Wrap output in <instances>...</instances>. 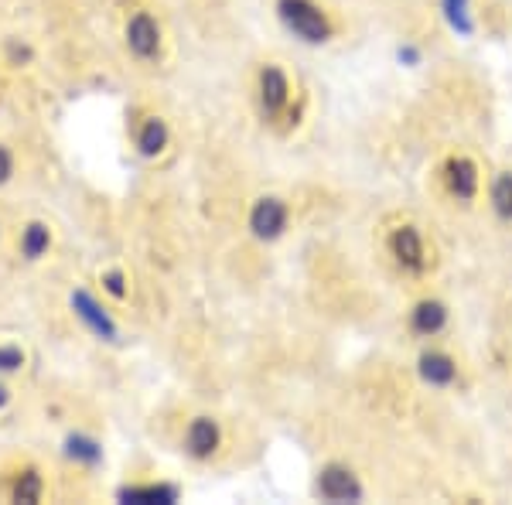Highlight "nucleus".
Wrapping results in <instances>:
<instances>
[{
  "label": "nucleus",
  "mask_w": 512,
  "mask_h": 505,
  "mask_svg": "<svg viewBox=\"0 0 512 505\" xmlns=\"http://www.w3.org/2000/svg\"><path fill=\"white\" fill-rule=\"evenodd\" d=\"M386 253L393 256L396 270L410 273V277H424L427 267H431L427 239L414 222H396L390 233H386Z\"/></svg>",
  "instance_id": "nucleus-9"
},
{
  "label": "nucleus",
  "mask_w": 512,
  "mask_h": 505,
  "mask_svg": "<svg viewBox=\"0 0 512 505\" xmlns=\"http://www.w3.org/2000/svg\"><path fill=\"white\" fill-rule=\"evenodd\" d=\"M274 14L280 28L301 45H328L335 38V18L321 0H274Z\"/></svg>",
  "instance_id": "nucleus-4"
},
{
  "label": "nucleus",
  "mask_w": 512,
  "mask_h": 505,
  "mask_svg": "<svg viewBox=\"0 0 512 505\" xmlns=\"http://www.w3.org/2000/svg\"><path fill=\"white\" fill-rule=\"evenodd\" d=\"M120 41H123V52L137 65H144V69H158L168 59V31H164V21L144 4L130 7L123 14Z\"/></svg>",
  "instance_id": "nucleus-2"
},
{
  "label": "nucleus",
  "mask_w": 512,
  "mask_h": 505,
  "mask_svg": "<svg viewBox=\"0 0 512 505\" xmlns=\"http://www.w3.org/2000/svg\"><path fill=\"white\" fill-rule=\"evenodd\" d=\"M315 495L325 502H359L366 492H362L359 475H355L349 465L328 461V465H321L315 475Z\"/></svg>",
  "instance_id": "nucleus-12"
},
{
  "label": "nucleus",
  "mask_w": 512,
  "mask_h": 505,
  "mask_svg": "<svg viewBox=\"0 0 512 505\" xmlns=\"http://www.w3.org/2000/svg\"><path fill=\"white\" fill-rule=\"evenodd\" d=\"M489 209L502 222H512V171H495L489 181Z\"/></svg>",
  "instance_id": "nucleus-20"
},
{
  "label": "nucleus",
  "mask_w": 512,
  "mask_h": 505,
  "mask_svg": "<svg viewBox=\"0 0 512 505\" xmlns=\"http://www.w3.org/2000/svg\"><path fill=\"white\" fill-rule=\"evenodd\" d=\"M294 222V209L284 195L267 192V195H256L246 209V233L256 243H277V239L287 236Z\"/></svg>",
  "instance_id": "nucleus-7"
},
{
  "label": "nucleus",
  "mask_w": 512,
  "mask_h": 505,
  "mask_svg": "<svg viewBox=\"0 0 512 505\" xmlns=\"http://www.w3.org/2000/svg\"><path fill=\"white\" fill-rule=\"evenodd\" d=\"M117 495L123 502H144V505L164 502L168 505V502H178L181 488L171 485V482H137V485H123Z\"/></svg>",
  "instance_id": "nucleus-18"
},
{
  "label": "nucleus",
  "mask_w": 512,
  "mask_h": 505,
  "mask_svg": "<svg viewBox=\"0 0 512 505\" xmlns=\"http://www.w3.org/2000/svg\"><path fill=\"white\" fill-rule=\"evenodd\" d=\"M444 21L451 24V31L458 35H475V21H472V0H441Z\"/></svg>",
  "instance_id": "nucleus-21"
},
{
  "label": "nucleus",
  "mask_w": 512,
  "mask_h": 505,
  "mask_svg": "<svg viewBox=\"0 0 512 505\" xmlns=\"http://www.w3.org/2000/svg\"><path fill=\"white\" fill-rule=\"evenodd\" d=\"M21 400V389H18V379H4L0 376V420H7L14 413Z\"/></svg>",
  "instance_id": "nucleus-23"
},
{
  "label": "nucleus",
  "mask_w": 512,
  "mask_h": 505,
  "mask_svg": "<svg viewBox=\"0 0 512 505\" xmlns=\"http://www.w3.org/2000/svg\"><path fill=\"white\" fill-rule=\"evenodd\" d=\"M62 458L69 468L82 471V475H93V471L106 461V451H103V441H99L96 434L72 427L62 441Z\"/></svg>",
  "instance_id": "nucleus-13"
},
{
  "label": "nucleus",
  "mask_w": 512,
  "mask_h": 505,
  "mask_svg": "<svg viewBox=\"0 0 512 505\" xmlns=\"http://www.w3.org/2000/svg\"><path fill=\"white\" fill-rule=\"evenodd\" d=\"M451 321V311L441 297H420V301L410 308L407 325L417 338H437Z\"/></svg>",
  "instance_id": "nucleus-15"
},
{
  "label": "nucleus",
  "mask_w": 512,
  "mask_h": 505,
  "mask_svg": "<svg viewBox=\"0 0 512 505\" xmlns=\"http://www.w3.org/2000/svg\"><path fill=\"white\" fill-rule=\"evenodd\" d=\"M18 178H21V154H18V147H14L11 140L0 137V192H7V188H11Z\"/></svg>",
  "instance_id": "nucleus-22"
},
{
  "label": "nucleus",
  "mask_w": 512,
  "mask_h": 505,
  "mask_svg": "<svg viewBox=\"0 0 512 505\" xmlns=\"http://www.w3.org/2000/svg\"><path fill=\"white\" fill-rule=\"evenodd\" d=\"M127 140H130V151L140 161L158 164L168 157L171 144H175V134H171L168 117H161L158 110H134L127 117Z\"/></svg>",
  "instance_id": "nucleus-6"
},
{
  "label": "nucleus",
  "mask_w": 512,
  "mask_h": 505,
  "mask_svg": "<svg viewBox=\"0 0 512 505\" xmlns=\"http://www.w3.org/2000/svg\"><path fill=\"white\" fill-rule=\"evenodd\" d=\"M7 82H11V72H7L4 59H0V99H4V93H7Z\"/></svg>",
  "instance_id": "nucleus-24"
},
{
  "label": "nucleus",
  "mask_w": 512,
  "mask_h": 505,
  "mask_svg": "<svg viewBox=\"0 0 512 505\" xmlns=\"http://www.w3.org/2000/svg\"><path fill=\"white\" fill-rule=\"evenodd\" d=\"M441 181L444 192L461 205H472L478 192H482V171H478V164L468 154H451L441 168Z\"/></svg>",
  "instance_id": "nucleus-11"
},
{
  "label": "nucleus",
  "mask_w": 512,
  "mask_h": 505,
  "mask_svg": "<svg viewBox=\"0 0 512 505\" xmlns=\"http://www.w3.org/2000/svg\"><path fill=\"white\" fill-rule=\"evenodd\" d=\"M55 250H59V229L45 215H28L14 229V253H18L24 267H41V263L52 260Z\"/></svg>",
  "instance_id": "nucleus-8"
},
{
  "label": "nucleus",
  "mask_w": 512,
  "mask_h": 505,
  "mask_svg": "<svg viewBox=\"0 0 512 505\" xmlns=\"http://www.w3.org/2000/svg\"><path fill=\"white\" fill-rule=\"evenodd\" d=\"M7 233H11V226H7L4 212H0V246H4V239H7Z\"/></svg>",
  "instance_id": "nucleus-25"
},
{
  "label": "nucleus",
  "mask_w": 512,
  "mask_h": 505,
  "mask_svg": "<svg viewBox=\"0 0 512 505\" xmlns=\"http://www.w3.org/2000/svg\"><path fill=\"white\" fill-rule=\"evenodd\" d=\"M69 308H72V314H76L79 325L86 328L89 335L96 338V342H103V345H120L123 328H120L117 314H113V304L106 301V297L99 294L96 287H72Z\"/></svg>",
  "instance_id": "nucleus-5"
},
{
  "label": "nucleus",
  "mask_w": 512,
  "mask_h": 505,
  "mask_svg": "<svg viewBox=\"0 0 512 505\" xmlns=\"http://www.w3.org/2000/svg\"><path fill=\"white\" fill-rule=\"evenodd\" d=\"M417 376H420V383L431 389H451L458 383L461 369H458V359L444 349H424L417 355Z\"/></svg>",
  "instance_id": "nucleus-14"
},
{
  "label": "nucleus",
  "mask_w": 512,
  "mask_h": 505,
  "mask_svg": "<svg viewBox=\"0 0 512 505\" xmlns=\"http://www.w3.org/2000/svg\"><path fill=\"white\" fill-rule=\"evenodd\" d=\"M0 59H4L7 65V72H28L31 65L38 62V52H35V45H31L28 38H21V35H11L0 45Z\"/></svg>",
  "instance_id": "nucleus-19"
},
{
  "label": "nucleus",
  "mask_w": 512,
  "mask_h": 505,
  "mask_svg": "<svg viewBox=\"0 0 512 505\" xmlns=\"http://www.w3.org/2000/svg\"><path fill=\"white\" fill-rule=\"evenodd\" d=\"M93 287L113 304V308H123V304L130 301V294H134V280H130V273L123 270V267H117V263H113V267L99 270Z\"/></svg>",
  "instance_id": "nucleus-16"
},
{
  "label": "nucleus",
  "mask_w": 512,
  "mask_h": 505,
  "mask_svg": "<svg viewBox=\"0 0 512 505\" xmlns=\"http://www.w3.org/2000/svg\"><path fill=\"white\" fill-rule=\"evenodd\" d=\"M222 444H226V430H222V420L212 417V413H195L188 417L185 430H181V454L195 465H209V461L219 458Z\"/></svg>",
  "instance_id": "nucleus-10"
},
{
  "label": "nucleus",
  "mask_w": 512,
  "mask_h": 505,
  "mask_svg": "<svg viewBox=\"0 0 512 505\" xmlns=\"http://www.w3.org/2000/svg\"><path fill=\"white\" fill-rule=\"evenodd\" d=\"M31 369V349L24 338H0V376L4 379H21Z\"/></svg>",
  "instance_id": "nucleus-17"
},
{
  "label": "nucleus",
  "mask_w": 512,
  "mask_h": 505,
  "mask_svg": "<svg viewBox=\"0 0 512 505\" xmlns=\"http://www.w3.org/2000/svg\"><path fill=\"white\" fill-rule=\"evenodd\" d=\"M253 103L267 127L291 130L297 123V86L291 72L280 62H260V69L253 76Z\"/></svg>",
  "instance_id": "nucleus-1"
},
{
  "label": "nucleus",
  "mask_w": 512,
  "mask_h": 505,
  "mask_svg": "<svg viewBox=\"0 0 512 505\" xmlns=\"http://www.w3.org/2000/svg\"><path fill=\"white\" fill-rule=\"evenodd\" d=\"M0 499L41 505L52 499V471L35 454H11L0 461Z\"/></svg>",
  "instance_id": "nucleus-3"
}]
</instances>
